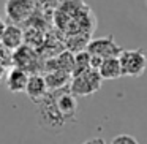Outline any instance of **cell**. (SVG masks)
Listing matches in <instances>:
<instances>
[{
  "label": "cell",
  "instance_id": "1",
  "mask_svg": "<svg viewBox=\"0 0 147 144\" xmlns=\"http://www.w3.org/2000/svg\"><path fill=\"white\" fill-rule=\"evenodd\" d=\"M38 125L46 131L51 133H59L62 131L68 124V120L63 117V114L60 112L57 103H55L54 93L49 90L48 95L38 103Z\"/></svg>",
  "mask_w": 147,
  "mask_h": 144
},
{
  "label": "cell",
  "instance_id": "2",
  "mask_svg": "<svg viewBox=\"0 0 147 144\" xmlns=\"http://www.w3.org/2000/svg\"><path fill=\"white\" fill-rule=\"evenodd\" d=\"M103 81L105 79L100 74V71L95 70V68H90V70L71 78L70 90L76 97H89L101 89Z\"/></svg>",
  "mask_w": 147,
  "mask_h": 144
},
{
  "label": "cell",
  "instance_id": "3",
  "mask_svg": "<svg viewBox=\"0 0 147 144\" xmlns=\"http://www.w3.org/2000/svg\"><path fill=\"white\" fill-rule=\"evenodd\" d=\"M119 60H120V65H122L123 76L139 78L147 70V55H146V51L141 48L123 49L119 55Z\"/></svg>",
  "mask_w": 147,
  "mask_h": 144
},
{
  "label": "cell",
  "instance_id": "4",
  "mask_svg": "<svg viewBox=\"0 0 147 144\" xmlns=\"http://www.w3.org/2000/svg\"><path fill=\"white\" fill-rule=\"evenodd\" d=\"M35 10V0H7L5 13L11 24L26 22Z\"/></svg>",
  "mask_w": 147,
  "mask_h": 144
},
{
  "label": "cell",
  "instance_id": "5",
  "mask_svg": "<svg viewBox=\"0 0 147 144\" xmlns=\"http://www.w3.org/2000/svg\"><path fill=\"white\" fill-rule=\"evenodd\" d=\"M86 49L90 52L92 55L101 59H108V57H119L120 52L123 49L114 41V37H103V38H96V40H90L89 45L86 46Z\"/></svg>",
  "mask_w": 147,
  "mask_h": 144
},
{
  "label": "cell",
  "instance_id": "6",
  "mask_svg": "<svg viewBox=\"0 0 147 144\" xmlns=\"http://www.w3.org/2000/svg\"><path fill=\"white\" fill-rule=\"evenodd\" d=\"M48 92H49V89H48V84H46V78L41 76V74H38V73L30 74L29 82H27V89H26L27 97H29L35 105H38V103L48 95Z\"/></svg>",
  "mask_w": 147,
  "mask_h": 144
},
{
  "label": "cell",
  "instance_id": "7",
  "mask_svg": "<svg viewBox=\"0 0 147 144\" xmlns=\"http://www.w3.org/2000/svg\"><path fill=\"white\" fill-rule=\"evenodd\" d=\"M29 71L24 70L21 67H14L10 70L7 76V89L11 93H19V92H26L27 89V82H29Z\"/></svg>",
  "mask_w": 147,
  "mask_h": 144
},
{
  "label": "cell",
  "instance_id": "8",
  "mask_svg": "<svg viewBox=\"0 0 147 144\" xmlns=\"http://www.w3.org/2000/svg\"><path fill=\"white\" fill-rule=\"evenodd\" d=\"M24 43V32L21 27H18V24H10L7 26L3 33V38H2V45L5 46L10 51H16L22 46Z\"/></svg>",
  "mask_w": 147,
  "mask_h": 144
},
{
  "label": "cell",
  "instance_id": "9",
  "mask_svg": "<svg viewBox=\"0 0 147 144\" xmlns=\"http://www.w3.org/2000/svg\"><path fill=\"white\" fill-rule=\"evenodd\" d=\"M45 78L49 90H59L70 86L73 76H71V73H68L65 70H54V71H48L45 74Z\"/></svg>",
  "mask_w": 147,
  "mask_h": 144
},
{
  "label": "cell",
  "instance_id": "10",
  "mask_svg": "<svg viewBox=\"0 0 147 144\" xmlns=\"http://www.w3.org/2000/svg\"><path fill=\"white\" fill-rule=\"evenodd\" d=\"M100 74L103 76V79H119V78L123 76L122 73V65H120V60L119 57H108L103 60V64L100 65L98 68Z\"/></svg>",
  "mask_w": 147,
  "mask_h": 144
},
{
  "label": "cell",
  "instance_id": "11",
  "mask_svg": "<svg viewBox=\"0 0 147 144\" xmlns=\"http://www.w3.org/2000/svg\"><path fill=\"white\" fill-rule=\"evenodd\" d=\"M92 68V55L87 51H78L74 54V67H73V76H78V74L84 73V71L90 70Z\"/></svg>",
  "mask_w": 147,
  "mask_h": 144
},
{
  "label": "cell",
  "instance_id": "12",
  "mask_svg": "<svg viewBox=\"0 0 147 144\" xmlns=\"http://www.w3.org/2000/svg\"><path fill=\"white\" fill-rule=\"evenodd\" d=\"M13 59H14V62H16V67H21V68H24V70L29 71L30 65H33L35 54L30 51V48H27V46H21L19 49H16Z\"/></svg>",
  "mask_w": 147,
  "mask_h": 144
},
{
  "label": "cell",
  "instance_id": "13",
  "mask_svg": "<svg viewBox=\"0 0 147 144\" xmlns=\"http://www.w3.org/2000/svg\"><path fill=\"white\" fill-rule=\"evenodd\" d=\"M112 144H138L136 139L130 135H120V136H115Z\"/></svg>",
  "mask_w": 147,
  "mask_h": 144
},
{
  "label": "cell",
  "instance_id": "14",
  "mask_svg": "<svg viewBox=\"0 0 147 144\" xmlns=\"http://www.w3.org/2000/svg\"><path fill=\"white\" fill-rule=\"evenodd\" d=\"M84 144H106L105 139H101V138H92V139L86 141Z\"/></svg>",
  "mask_w": 147,
  "mask_h": 144
},
{
  "label": "cell",
  "instance_id": "15",
  "mask_svg": "<svg viewBox=\"0 0 147 144\" xmlns=\"http://www.w3.org/2000/svg\"><path fill=\"white\" fill-rule=\"evenodd\" d=\"M5 29H7V26H5V22H3V21L0 19V43H2V38H3Z\"/></svg>",
  "mask_w": 147,
  "mask_h": 144
},
{
  "label": "cell",
  "instance_id": "16",
  "mask_svg": "<svg viewBox=\"0 0 147 144\" xmlns=\"http://www.w3.org/2000/svg\"><path fill=\"white\" fill-rule=\"evenodd\" d=\"M2 76H3V65L0 64V79H2Z\"/></svg>",
  "mask_w": 147,
  "mask_h": 144
}]
</instances>
